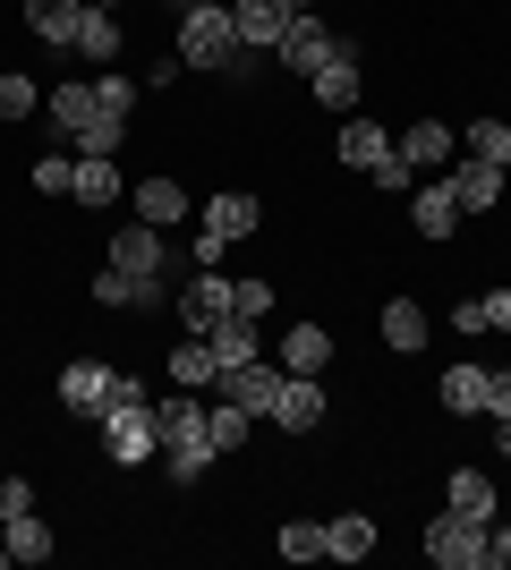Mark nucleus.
<instances>
[{"mask_svg": "<svg viewBox=\"0 0 511 570\" xmlns=\"http://www.w3.org/2000/svg\"><path fill=\"white\" fill-rule=\"evenodd\" d=\"M179 60H188V69H247V60H256V51L239 43L230 0H179Z\"/></svg>", "mask_w": 511, "mask_h": 570, "instance_id": "obj_1", "label": "nucleus"}, {"mask_svg": "<svg viewBox=\"0 0 511 570\" xmlns=\"http://www.w3.org/2000/svg\"><path fill=\"white\" fill-rule=\"evenodd\" d=\"M154 443H163V469L179 476V485H196V476L214 469V426H205V401L196 392H179V401H163L154 409Z\"/></svg>", "mask_w": 511, "mask_h": 570, "instance_id": "obj_2", "label": "nucleus"}, {"mask_svg": "<svg viewBox=\"0 0 511 570\" xmlns=\"http://www.w3.org/2000/svg\"><path fill=\"white\" fill-rule=\"evenodd\" d=\"M487 528H494V520L435 511V520H426V562H435V570H487Z\"/></svg>", "mask_w": 511, "mask_h": 570, "instance_id": "obj_3", "label": "nucleus"}, {"mask_svg": "<svg viewBox=\"0 0 511 570\" xmlns=\"http://www.w3.org/2000/svg\"><path fill=\"white\" fill-rule=\"evenodd\" d=\"M102 460H111V469H146V460H163V443H154V401L102 417Z\"/></svg>", "mask_w": 511, "mask_h": 570, "instance_id": "obj_4", "label": "nucleus"}, {"mask_svg": "<svg viewBox=\"0 0 511 570\" xmlns=\"http://www.w3.org/2000/svg\"><path fill=\"white\" fill-rule=\"evenodd\" d=\"M307 86H316V102L324 111H358V43H350V35H333V43H324V60L316 69H307Z\"/></svg>", "mask_w": 511, "mask_h": 570, "instance_id": "obj_5", "label": "nucleus"}, {"mask_svg": "<svg viewBox=\"0 0 511 570\" xmlns=\"http://www.w3.org/2000/svg\"><path fill=\"white\" fill-rule=\"evenodd\" d=\"M214 392L265 417V409H273V392H282V357H265V350H256V357H239V366H222V375H214Z\"/></svg>", "mask_w": 511, "mask_h": 570, "instance_id": "obj_6", "label": "nucleus"}, {"mask_svg": "<svg viewBox=\"0 0 511 570\" xmlns=\"http://www.w3.org/2000/svg\"><path fill=\"white\" fill-rule=\"evenodd\" d=\"M282 434H316L324 426V375H282V392H273V409H265Z\"/></svg>", "mask_w": 511, "mask_h": 570, "instance_id": "obj_7", "label": "nucleus"}, {"mask_svg": "<svg viewBox=\"0 0 511 570\" xmlns=\"http://www.w3.org/2000/svg\"><path fill=\"white\" fill-rule=\"evenodd\" d=\"M298 9H307V0H230V18H239V43H247V51H273V43H282V26H291Z\"/></svg>", "mask_w": 511, "mask_h": 570, "instance_id": "obj_8", "label": "nucleus"}, {"mask_svg": "<svg viewBox=\"0 0 511 570\" xmlns=\"http://www.w3.org/2000/svg\"><path fill=\"white\" fill-rule=\"evenodd\" d=\"M102 401H111V366H102V357H69V366H60V409L102 417Z\"/></svg>", "mask_w": 511, "mask_h": 570, "instance_id": "obj_9", "label": "nucleus"}, {"mask_svg": "<svg viewBox=\"0 0 511 570\" xmlns=\"http://www.w3.org/2000/svg\"><path fill=\"white\" fill-rule=\"evenodd\" d=\"M503 179H511V170L469 163V154H461V163H443V188H452V205H461V214H487L494 196H503Z\"/></svg>", "mask_w": 511, "mask_h": 570, "instance_id": "obj_10", "label": "nucleus"}, {"mask_svg": "<svg viewBox=\"0 0 511 570\" xmlns=\"http://www.w3.org/2000/svg\"><path fill=\"white\" fill-rule=\"evenodd\" d=\"M95 298H102V307H137V315H146V307H163L170 289H163V273H128V264H111V273H95Z\"/></svg>", "mask_w": 511, "mask_h": 570, "instance_id": "obj_11", "label": "nucleus"}, {"mask_svg": "<svg viewBox=\"0 0 511 570\" xmlns=\"http://www.w3.org/2000/svg\"><path fill=\"white\" fill-rule=\"evenodd\" d=\"M196 214H205V222H196V230H214L222 247H230V238H247V230H256V222H265V205H256V196H247V188H222L214 205H196Z\"/></svg>", "mask_w": 511, "mask_h": 570, "instance_id": "obj_12", "label": "nucleus"}, {"mask_svg": "<svg viewBox=\"0 0 511 570\" xmlns=\"http://www.w3.org/2000/svg\"><path fill=\"white\" fill-rule=\"evenodd\" d=\"M128 205H137V222H154V230H179V222L196 214L179 179H137V196H128Z\"/></svg>", "mask_w": 511, "mask_h": 570, "instance_id": "obj_13", "label": "nucleus"}, {"mask_svg": "<svg viewBox=\"0 0 511 570\" xmlns=\"http://www.w3.org/2000/svg\"><path fill=\"white\" fill-rule=\"evenodd\" d=\"M179 315H188V333H205V324H222V315H230V282H222L214 264H196V273H188V298H179Z\"/></svg>", "mask_w": 511, "mask_h": 570, "instance_id": "obj_14", "label": "nucleus"}, {"mask_svg": "<svg viewBox=\"0 0 511 570\" xmlns=\"http://www.w3.org/2000/svg\"><path fill=\"white\" fill-rule=\"evenodd\" d=\"M324 43H333V35H324V18H307V9H298V18L282 26V43H273V60L307 77V69H316V60H324Z\"/></svg>", "mask_w": 511, "mask_h": 570, "instance_id": "obj_15", "label": "nucleus"}, {"mask_svg": "<svg viewBox=\"0 0 511 570\" xmlns=\"http://www.w3.org/2000/svg\"><path fill=\"white\" fill-rule=\"evenodd\" d=\"M401 163H410L417 179L443 170V163H452V128H443V119H410V128H401Z\"/></svg>", "mask_w": 511, "mask_h": 570, "instance_id": "obj_16", "label": "nucleus"}, {"mask_svg": "<svg viewBox=\"0 0 511 570\" xmlns=\"http://www.w3.org/2000/svg\"><path fill=\"white\" fill-rule=\"evenodd\" d=\"M410 222H417V238H452V230H461V205H452V188H443V179L410 188Z\"/></svg>", "mask_w": 511, "mask_h": 570, "instance_id": "obj_17", "label": "nucleus"}, {"mask_svg": "<svg viewBox=\"0 0 511 570\" xmlns=\"http://www.w3.org/2000/svg\"><path fill=\"white\" fill-rule=\"evenodd\" d=\"M443 511H461V520H494V476L487 469H452V476H443Z\"/></svg>", "mask_w": 511, "mask_h": 570, "instance_id": "obj_18", "label": "nucleus"}, {"mask_svg": "<svg viewBox=\"0 0 511 570\" xmlns=\"http://www.w3.org/2000/svg\"><path fill=\"white\" fill-rule=\"evenodd\" d=\"M111 264H128V273H163V230H154V222H120V230H111Z\"/></svg>", "mask_w": 511, "mask_h": 570, "instance_id": "obj_19", "label": "nucleus"}, {"mask_svg": "<svg viewBox=\"0 0 511 570\" xmlns=\"http://www.w3.org/2000/svg\"><path fill=\"white\" fill-rule=\"evenodd\" d=\"M366 553H375V520H366V511L324 520V562H366Z\"/></svg>", "mask_w": 511, "mask_h": 570, "instance_id": "obj_20", "label": "nucleus"}, {"mask_svg": "<svg viewBox=\"0 0 511 570\" xmlns=\"http://www.w3.org/2000/svg\"><path fill=\"white\" fill-rule=\"evenodd\" d=\"M324 357H333V333H324V324H291V333H282V375H324Z\"/></svg>", "mask_w": 511, "mask_h": 570, "instance_id": "obj_21", "label": "nucleus"}, {"mask_svg": "<svg viewBox=\"0 0 511 570\" xmlns=\"http://www.w3.org/2000/svg\"><path fill=\"white\" fill-rule=\"evenodd\" d=\"M86 9H95V0H26V26H35L43 43H77Z\"/></svg>", "mask_w": 511, "mask_h": 570, "instance_id": "obj_22", "label": "nucleus"}, {"mask_svg": "<svg viewBox=\"0 0 511 570\" xmlns=\"http://www.w3.org/2000/svg\"><path fill=\"white\" fill-rule=\"evenodd\" d=\"M95 77H69V86H51V128L60 137H77V128H95Z\"/></svg>", "mask_w": 511, "mask_h": 570, "instance_id": "obj_23", "label": "nucleus"}, {"mask_svg": "<svg viewBox=\"0 0 511 570\" xmlns=\"http://www.w3.org/2000/svg\"><path fill=\"white\" fill-rule=\"evenodd\" d=\"M341 163H350V170L392 163V128H375V119H341Z\"/></svg>", "mask_w": 511, "mask_h": 570, "instance_id": "obj_24", "label": "nucleus"}, {"mask_svg": "<svg viewBox=\"0 0 511 570\" xmlns=\"http://www.w3.org/2000/svg\"><path fill=\"white\" fill-rule=\"evenodd\" d=\"M452 333H511V289L461 298V307H452Z\"/></svg>", "mask_w": 511, "mask_h": 570, "instance_id": "obj_25", "label": "nucleus"}, {"mask_svg": "<svg viewBox=\"0 0 511 570\" xmlns=\"http://www.w3.org/2000/svg\"><path fill=\"white\" fill-rule=\"evenodd\" d=\"M0 537H9V562H51V520H43V511L0 520Z\"/></svg>", "mask_w": 511, "mask_h": 570, "instance_id": "obj_26", "label": "nucleus"}, {"mask_svg": "<svg viewBox=\"0 0 511 570\" xmlns=\"http://www.w3.org/2000/svg\"><path fill=\"white\" fill-rule=\"evenodd\" d=\"M461 154H469V163L511 170V119H469V128H461Z\"/></svg>", "mask_w": 511, "mask_h": 570, "instance_id": "obj_27", "label": "nucleus"}, {"mask_svg": "<svg viewBox=\"0 0 511 570\" xmlns=\"http://www.w3.org/2000/svg\"><path fill=\"white\" fill-rule=\"evenodd\" d=\"M77 205H120V170H111V154H77Z\"/></svg>", "mask_w": 511, "mask_h": 570, "instance_id": "obj_28", "label": "nucleus"}, {"mask_svg": "<svg viewBox=\"0 0 511 570\" xmlns=\"http://www.w3.org/2000/svg\"><path fill=\"white\" fill-rule=\"evenodd\" d=\"M214 350H205V333L196 341H179V350H170V383H179V392H214Z\"/></svg>", "mask_w": 511, "mask_h": 570, "instance_id": "obj_29", "label": "nucleus"}, {"mask_svg": "<svg viewBox=\"0 0 511 570\" xmlns=\"http://www.w3.org/2000/svg\"><path fill=\"white\" fill-rule=\"evenodd\" d=\"M435 392H443V409L478 417V409H487V366H469V357H461V366H443V383H435Z\"/></svg>", "mask_w": 511, "mask_h": 570, "instance_id": "obj_30", "label": "nucleus"}, {"mask_svg": "<svg viewBox=\"0 0 511 570\" xmlns=\"http://www.w3.org/2000/svg\"><path fill=\"white\" fill-rule=\"evenodd\" d=\"M205 350H214V366H239V357H256V324L222 315V324H205Z\"/></svg>", "mask_w": 511, "mask_h": 570, "instance_id": "obj_31", "label": "nucleus"}, {"mask_svg": "<svg viewBox=\"0 0 511 570\" xmlns=\"http://www.w3.org/2000/svg\"><path fill=\"white\" fill-rule=\"evenodd\" d=\"M384 341H392L401 357L426 350V307H417V298H384Z\"/></svg>", "mask_w": 511, "mask_h": 570, "instance_id": "obj_32", "label": "nucleus"}, {"mask_svg": "<svg viewBox=\"0 0 511 570\" xmlns=\"http://www.w3.org/2000/svg\"><path fill=\"white\" fill-rule=\"evenodd\" d=\"M205 426H214V452L230 460V452L247 443V434H256V409H239V401H214V409H205Z\"/></svg>", "mask_w": 511, "mask_h": 570, "instance_id": "obj_33", "label": "nucleus"}, {"mask_svg": "<svg viewBox=\"0 0 511 570\" xmlns=\"http://www.w3.org/2000/svg\"><path fill=\"white\" fill-rule=\"evenodd\" d=\"M69 51H86V60H120V18H111V9H86V26H77Z\"/></svg>", "mask_w": 511, "mask_h": 570, "instance_id": "obj_34", "label": "nucleus"}, {"mask_svg": "<svg viewBox=\"0 0 511 570\" xmlns=\"http://www.w3.org/2000/svg\"><path fill=\"white\" fill-rule=\"evenodd\" d=\"M120 137H128V119L120 111H95V128H77V154H120Z\"/></svg>", "mask_w": 511, "mask_h": 570, "instance_id": "obj_35", "label": "nucleus"}, {"mask_svg": "<svg viewBox=\"0 0 511 570\" xmlns=\"http://www.w3.org/2000/svg\"><path fill=\"white\" fill-rule=\"evenodd\" d=\"M273 546L291 553V562H324V528H316V520H282V537H273Z\"/></svg>", "mask_w": 511, "mask_h": 570, "instance_id": "obj_36", "label": "nucleus"}, {"mask_svg": "<svg viewBox=\"0 0 511 570\" xmlns=\"http://www.w3.org/2000/svg\"><path fill=\"white\" fill-rule=\"evenodd\" d=\"M35 102H43V95H35V77L0 69V119H26V111H35Z\"/></svg>", "mask_w": 511, "mask_h": 570, "instance_id": "obj_37", "label": "nucleus"}, {"mask_svg": "<svg viewBox=\"0 0 511 570\" xmlns=\"http://www.w3.org/2000/svg\"><path fill=\"white\" fill-rule=\"evenodd\" d=\"M95 102H102V111H120V119H128V111H137V77L102 69V77H95Z\"/></svg>", "mask_w": 511, "mask_h": 570, "instance_id": "obj_38", "label": "nucleus"}, {"mask_svg": "<svg viewBox=\"0 0 511 570\" xmlns=\"http://www.w3.org/2000/svg\"><path fill=\"white\" fill-rule=\"evenodd\" d=\"M35 188H43V196H69L77 188V154H43V163H35Z\"/></svg>", "mask_w": 511, "mask_h": 570, "instance_id": "obj_39", "label": "nucleus"}, {"mask_svg": "<svg viewBox=\"0 0 511 570\" xmlns=\"http://www.w3.org/2000/svg\"><path fill=\"white\" fill-rule=\"evenodd\" d=\"M230 315L265 324V315H273V282H230Z\"/></svg>", "mask_w": 511, "mask_h": 570, "instance_id": "obj_40", "label": "nucleus"}, {"mask_svg": "<svg viewBox=\"0 0 511 570\" xmlns=\"http://www.w3.org/2000/svg\"><path fill=\"white\" fill-rule=\"evenodd\" d=\"M366 179H375V188H384V196H410V188H417V170L401 163V145H392V163H375V170H366Z\"/></svg>", "mask_w": 511, "mask_h": 570, "instance_id": "obj_41", "label": "nucleus"}, {"mask_svg": "<svg viewBox=\"0 0 511 570\" xmlns=\"http://www.w3.org/2000/svg\"><path fill=\"white\" fill-rule=\"evenodd\" d=\"M18 511H35V476H0V520H18Z\"/></svg>", "mask_w": 511, "mask_h": 570, "instance_id": "obj_42", "label": "nucleus"}, {"mask_svg": "<svg viewBox=\"0 0 511 570\" xmlns=\"http://www.w3.org/2000/svg\"><path fill=\"white\" fill-rule=\"evenodd\" d=\"M487 417H511V366H487Z\"/></svg>", "mask_w": 511, "mask_h": 570, "instance_id": "obj_43", "label": "nucleus"}, {"mask_svg": "<svg viewBox=\"0 0 511 570\" xmlns=\"http://www.w3.org/2000/svg\"><path fill=\"white\" fill-rule=\"evenodd\" d=\"M111 409H146V383H137V375H111V401H102V417H111Z\"/></svg>", "mask_w": 511, "mask_h": 570, "instance_id": "obj_44", "label": "nucleus"}, {"mask_svg": "<svg viewBox=\"0 0 511 570\" xmlns=\"http://www.w3.org/2000/svg\"><path fill=\"white\" fill-rule=\"evenodd\" d=\"M487 562H503V570H511V520H503V528H487Z\"/></svg>", "mask_w": 511, "mask_h": 570, "instance_id": "obj_45", "label": "nucleus"}, {"mask_svg": "<svg viewBox=\"0 0 511 570\" xmlns=\"http://www.w3.org/2000/svg\"><path fill=\"white\" fill-rule=\"evenodd\" d=\"M494 452H503V460H511V417H494Z\"/></svg>", "mask_w": 511, "mask_h": 570, "instance_id": "obj_46", "label": "nucleus"}, {"mask_svg": "<svg viewBox=\"0 0 511 570\" xmlns=\"http://www.w3.org/2000/svg\"><path fill=\"white\" fill-rule=\"evenodd\" d=\"M0 562H9V537H0Z\"/></svg>", "mask_w": 511, "mask_h": 570, "instance_id": "obj_47", "label": "nucleus"}, {"mask_svg": "<svg viewBox=\"0 0 511 570\" xmlns=\"http://www.w3.org/2000/svg\"><path fill=\"white\" fill-rule=\"evenodd\" d=\"M95 9H111V0H95Z\"/></svg>", "mask_w": 511, "mask_h": 570, "instance_id": "obj_48", "label": "nucleus"}]
</instances>
